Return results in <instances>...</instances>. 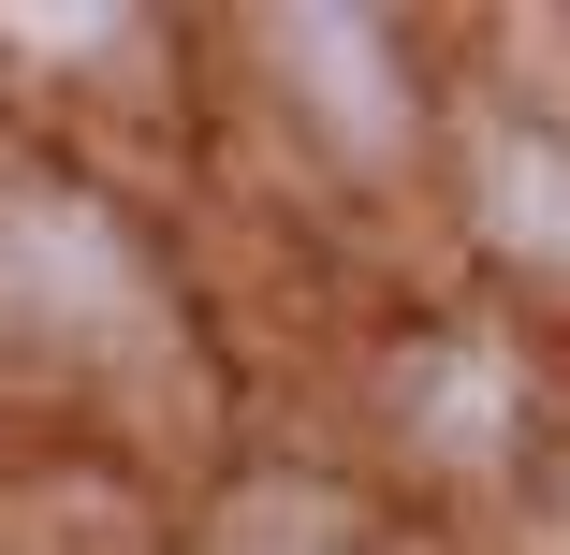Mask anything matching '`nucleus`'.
Masks as SVG:
<instances>
[{
	"mask_svg": "<svg viewBox=\"0 0 570 555\" xmlns=\"http://www.w3.org/2000/svg\"><path fill=\"white\" fill-rule=\"evenodd\" d=\"M278 59L322 73V118L352 147H395V88H381V30L366 16H278Z\"/></svg>",
	"mask_w": 570,
	"mask_h": 555,
	"instance_id": "f257e3e1",
	"label": "nucleus"
},
{
	"mask_svg": "<svg viewBox=\"0 0 570 555\" xmlns=\"http://www.w3.org/2000/svg\"><path fill=\"white\" fill-rule=\"evenodd\" d=\"M483 205H498V235L527 264H570V147L556 132H498L483 147Z\"/></svg>",
	"mask_w": 570,
	"mask_h": 555,
	"instance_id": "f03ea898",
	"label": "nucleus"
}]
</instances>
